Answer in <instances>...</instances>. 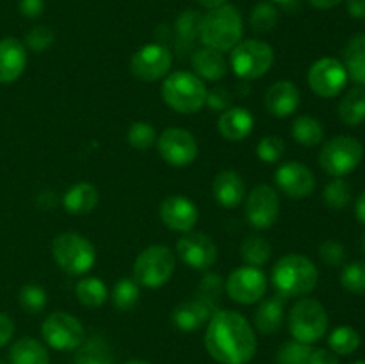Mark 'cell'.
I'll use <instances>...</instances> for the list:
<instances>
[{
    "mask_svg": "<svg viewBox=\"0 0 365 364\" xmlns=\"http://www.w3.org/2000/svg\"><path fill=\"white\" fill-rule=\"evenodd\" d=\"M52 256L57 266L68 275H84L93 268L96 252L93 243L77 232H63L52 243Z\"/></svg>",
    "mask_w": 365,
    "mask_h": 364,
    "instance_id": "5",
    "label": "cell"
},
{
    "mask_svg": "<svg viewBox=\"0 0 365 364\" xmlns=\"http://www.w3.org/2000/svg\"><path fill=\"white\" fill-rule=\"evenodd\" d=\"M125 364H150L148 360H141V359H132V360H128V363H125Z\"/></svg>",
    "mask_w": 365,
    "mask_h": 364,
    "instance_id": "55",
    "label": "cell"
},
{
    "mask_svg": "<svg viewBox=\"0 0 365 364\" xmlns=\"http://www.w3.org/2000/svg\"><path fill=\"white\" fill-rule=\"evenodd\" d=\"M45 11V0H20V13L27 18H38Z\"/></svg>",
    "mask_w": 365,
    "mask_h": 364,
    "instance_id": "48",
    "label": "cell"
},
{
    "mask_svg": "<svg viewBox=\"0 0 365 364\" xmlns=\"http://www.w3.org/2000/svg\"><path fill=\"white\" fill-rule=\"evenodd\" d=\"M323 200L330 209L341 211L351 202V186L344 178H334L324 186Z\"/></svg>",
    "mask_w": 365,
    "mask_h": 364,
    "instance_id": "38",
    "label": "cell"
},
{
    "mask_svg": "<svg viewBox=\"0 0 365 364\" xmlns=\"http://www.w3.org/2000/svg\"><path fill=\"white\" fill-rule=\"evenodd\" d=\"M280 214V196L269 184H259L246 198V220L257 231L273 227Z\"/></svg>",
    "mask_w": 365,
    "mask_h": 364,
    "instance_id": "14",
    "label": "cell"
},
{
    "mask_svg": "<svg viewBox=\"0 0 365 364\" xmlns=\"http://www.w3.org/2000/svg\"><path fill=\"white\" fill-rule=\"evenodd\" d=\"M319 280V271L309 257L302 253H287L271 270V282L284 298H296L312 291Z\"/></svg>",
    "mask_w": 365,
    "mask_h": 364,
    "instance_id": "2",
    "label": "cell"
},
{
    "mask_svg": "<svg viewBox=\"0 0 365 364\" xmlns=\"http://www.w3.org/2000/svg\"><path fill=\"white\" fill-rule=\"evenodd\" d=\"M310 4H312L316 9H331V7L339 6V4H342L344 0H309Z\"/></svg>",
    "mask_w": 365,
    "mask_h": 364,
    "instance_id": "53",
    "label": "cell"
},
{
    "mask_svg": "<svg viewBox=\"0 0 365 364\" xmlns=\"http://www.w3.org/2000/svg\"><path fill=\"white\" fill-rule=\"evenodd\" d=\"M113 305L120 313L134 309L135 303L139 302V284L135 278H120L113 288Z\"/></svg>",
    "mask_w": 365,
    "mask_h": 364,
    "instance_id": "36",
    "label": "cell"
},
{
    "mask_svg": "<svg viewBox=\"0 0 365 364\" xmlns=\"http://www.w3.org/2000/svg\"><path fill=\"white\" fill-rule=\"evenodd\" d=\"M360 343V334L353 327H348V325H342V327H337L328 338V345H330L331 352L339 353V355H351L359 350Z\"/></svg>",
    "mask_w": 365,
    "mask_h": 364,
    "instance_id": "35",
    "label": "cell"
},
{
    "mask_svg": "<svg viewBox=\"0 0 365 364\" xmlns=\"http://www.w3.org/2000/svg\"><path fill=\"white\" fill-rule=\"evenodd\" d=\"M257 156L264 163H278L285 156V143L280 136H266L257 145Z\"/></svg>",
    "mask_w": 365,
    "mask_h": 364,
    "instance_id": "44",
    "label": "cell"
},
{
    "mask_svg": "<svg viewBox=\"0 0 365 364\" xmlns=\"http://www.w3.org/2000/svg\"><path fill=\"white\" fill-rule=\"evenodd\" d=\"M159 153L171 166H187L198 156V143L189 131L180 127H170L157 138Z\"/></svg>",
    "mask_w": 365,
    "mask_h": 364,
    "instance_id": "15",
    "label": "cell"
},
{
    "mask_svg": "<svg viewBox=\"0 0 365 364\" xmlns=\"http://www.w3.org/2000/svg\"><path fill=\"white\" fill-rule=\"evenodd\" d=\"M274 182L289 198H307L316 188V177L307 164L298 161L284 163L274 173Z\"/></svg>",
    "mask_w": 365,
    "mask_h": 364,
    "instance_id": "17",
    "label": "cell"
},
{
    "mask_svg": "<svg viewBox=\"0 0 365 364\" xmlns=\"http://www.w3.org/2000/svg\"><path fill=\"white\" fill-rule=\"evenodd\" d=\"M11 364H50L48 350L34 338H21L11 346Z\"/></svg>",
    "mask_w": 365,
    "mask_h": 364,
    "instance_id": "27",
    "label": "cell"
},
{
    "mask_svg": "<svg viewBox=\"0 0 365 364\" xmlns=\"http://www.w3.org/2000/svg\"><path fill=\"white\" fill-rule=\"evenodd\" d=\"M127 141L138 150H148L157 143V132L148 121H134L127 131Z\"/></svg>",
    "mask_w": 365,
    "mask_h": 364,
    "instance_id": "43",
    "label": "cell"
},
{
    "mask_svg": "<svg viewBox=\"0 0 365 364\" xmlns=\"http://www.w3.org/2000/svg\"><path fill=\"white\" fill-rule=\"evenodd\" d=\"M177 259L173 250L164 245H152L143 250L134 263V278L139 285L157 289L173 275Z\"/></svg>",
    "mask_w": 365,
    "mask_h": 364,
    "instance_id": "9",
    "label": "cell"
},
{
    "mask_svg": "<svg viewBox=\"0 0 365 364\" xmlns=\"http://www.w3.org/2000/svg\"><path fill=\"white\" fill-rule=\"evenodd\" d=\"M196 2L200 4L202 7H205V9H216V7L223 6V4H227V0H196Z\"/></svg>",
    "mask_w": 365,
    "mask_h": 364,
    "instance_id": "54",
    "label": "cell"
},
{
    "mask_svg": "<svg viewBox=\"0 0 365 364\" xmlns=\"http://www.w3.org/2000/svg\"><path fill=\"white\" fill-rule=\"evenodd\" d=\"M312 352L314 350L310 345L292 339L278 348L277 364H309Z\"/></svg>",
    "mask_w": 365,
    "mask_h": 364,
    "instance_id": "39",
    "label": "cell"
},
{
    "mask_svg": "<svg viewBox=\"0 0 365 364\" xmlns=\"http://www.w3.org/2000/svg\"><path fill=\"white\" fill-rule=\"evenodd\" d=\"M360 248H362V252L365 253V232L362 234V239H360Z\"/></svg>",
    "mask_w": 365,
    "mask_h": 364,
    "instance_id": "56",
    "label": "cell"
},
{
    "mask_svg": "<svg viewBox=\"0 0 365 364\" xmlns=\"http://www.w3.org/2000/svg\"><path fill=\"white\" fill-rule=\"evenodd\" d=\"M348 77L365 88V34H359L348 41L344 49V63Z\"/></svg>",
    "mask_w": 365,
    "mask_h": 364,
    "instance_id": "29",
    "label": "cell"
},
{
    "mask_svg": "<svg viewBox=\"0 0 365 364\" xmlns=\"http://www.w3.org/2000/svg\"><path fill=\"white\" fill-rule=\"evenodd\" d=\"M27 66L25 45L16 38L0 39V82L11 84L24 74Z\"/></svg>",
    "mask_w": 365,
    "mask_h": 364,
    "instance_id": "20",
    "label": "cell"
},
{
    "mask_svg": "<svg viewBox=\"0 0 365 364\" xmlns=\"http://www.w3.org/2000/svg\"><path fill=\"white\" fill-rule=\"evenodd\" d=\"M177 253L185 266L200 271L209 270L217 261L216 243L203 232H187L178 239Z\"/></svg>",
    "mask_w": 365,
    "mask_h": 364,
    "instance_id": "16",
    "label": "cell"
},
{
    "mask_svg": "<svg viewBox=\"0 0 365 364\" xmlns=\"http://www.w3.org/2000/svg\"><path fill=\"white\" fill-rule=\"evenodd\" d=\"M163 100L180 114L200 113L207 106L205 82L191 71H173L163 82Z\"/></svg>",
    "mask_w": 365,
    "mask_h": 364,
    "instance_id": "4",
    "label": "cell"
},
{
    "mask_svg": "<svg viewBox=\"0 0 365 364\" xmlns=\"http://www.w3.org/2000/svg\"><path fill=\"white\" fill-rule=\"evenodd\" d=\"M242 259L248 263V266H264L271 257V245L267 239L260 234L246 236L241 245Z\"/></svg>",
    "mask_w": 365,
    "mask_h": 364,
    "instance_id": "33",
    "label": "cell"
},
{
    "mask_svg": "<svg viewBox=\"0 0 365 364\" xmlns=\"http://www.w3.org/2000/svg\"><path fill=\"white\" fill-rule=\"evenodd\" d=\"M212 195L220 206L234 209L245 200L246 184L245 178L234 170H223L214 177Z\"/></svg>",
    "mask_w": 365,
    "mask_h": 364,
    "instance_id": "21",
    "label": "cell"
},
{
    "mask_svg": "<svg viewBox=\"0 0 365 364\" xmlns=\"http://www.w3.org/2000/svg\"><path fill=\"white\" fill-rule=\"evenodd\" d=\"M200 24H202V14L196 11H184L180 16L177 18L175 24V32H177L178 49H189L200 34Z\"/></svg>",
    "mask_w": 365,
    "mask_h": 364,
    "instance_id": "34",
    "label": "cell"
},
{
    "mask_svg": "<svg viewBox=\"0 0 365 364\" xmlns=\"http://www.w3.org/2000/svg\"><path fill=\"white\" fill-rule=\"evenodd\" d=\"M341 284L353 295H365V261H355L342 268Z\"/></svg>",
    "mask_w": 365,
    "mask_h": 364,
    "instance_id": "41",
    "label": "cell"
},
{
    "mask_svg": "<svg viewBox=\"0 0 365 364\" xmlns=\"http://www.w3.org/2000/svg\"><path fill=\"white\" fill-rule=\"evenodd\" d=\"M205 348L220 364H248L257 352L255 332L237 310L217 309L207 323Z\"/></svg>",
    "mask_w": 365,
    "mask_h": 364,
    "instance_id": "1",
    "label": "cell"
},
{
    "mask_svg": "<svg viewBox=\"0 0 365 364\" xmlns=\"http://www.w3.org/2000/svg\"><path fill=\"white\" fill-rule=\"evenodd\" d=\"M0 364H4V363H2V360H0Z\"/></svg>",
    "mask_w": 365,
    "mask_h": 364,
    "instance_id": "59",
    "label": "cell"
},
{
    "mask_svg": "<svg viewBox=\"0 0 365 364\" xmlns=\"http://www.w3.org/2000/svg\"><path fill=\"white\" fill-rule=\"evenodd\" d=\"M173 56L170 49L160 43H150L139 49L130 59V71L143 82L160 81L170 71Z\"/></svg>",
    "mask_w": 365,
    "mask_h": 364,
    "instance_id": "13",
    "label": "cell"
},
{
    "mask_svg": "<svg viewBox=\"0 0 365 364\" xmlns=\"http://www.w3.org/2000/svg\"><path fill=\"white\" fill-rule=\"evenodd\" d=\"M348 13L356 20H365V0H348Z\"/></svg>",
    "mask_w": 365,
    "mask_h": 364,
    "instance_id": "51",
    "label": "cell"
},
{
    "mask_svg": "<svg viewBox=\"0 0 365 364\" xmlns=\"http://www.w3.org/2000/svg\"><path fill=\"white\" fill-rule=\"evenodd\" d=\"M207 103L216 111H227L232 103V95L228 89L214 88L207 93Z\"/></svg>",
    "mask_w": 365,
    "mask_h": 364,
    "instance_id": "47",
    "label": "cell"
},
{
    "mask_svg": "<svg viewBox=\"0 0 365 364\" xmlns=\"http://www.w3.org/2000/svg\"><path fill=\"white\" fill-rule=\"evenodd\" d=\"M41 335L48 346L61 352H68V350H77L84 343L86 332L73 314L56 310L43 321Z\"/></svg>",
    "mask_w": 365,
    "mask_h": 364,
    "instance_id": "10",
    "label": "cell"
},
{
    "mask_svg": "<svg viewBox=\"0 0 365 364\" xmlns=\"http://www.w3.org/2000/svg\"><path fill=\"white\" fill-rule=\"evenodd\" d=\"M223 278L220 277L217 273H207L205 277L202 278L198 285V295L196 298L202 300L203 303L210 307V309L216 313L220 309V300H221V293H223Z\"/></svg>",
    "mask_w": 365,
    "mask_h": 364,
    "instance_id": "40",
    "label": "cell"
},
{
    "mask_svg": "<svg viewBox=\"0 0 365 364\" xmlns=\"http://www.w3.org/2000/svg\"><path fill=\"white\" fill-rule=\"evenodd\" d=\"M264 106L274 118H287L299 107V89L292 81H278L266 91Z\"/></svg>",
    "mask_w": 365,
    "mask_h": 364,
    "instance_id": "19",
    "label": "cell"
},
{
    "mask_svg": "<svg viewBox=\"0 0 365 364\" xmlns=\"http://www.w3.org/2000/svg\"><path fill=\"white\" fill-rule=\"evenodd\" d=\"M253 125H255L253 114L246 107H228L227 111L221 113L220 120H217L220 134L232 143L248 138L253 131Z\"/></svg>",
    "mask_w": 365,
    "mask_h": 364,
    "instance_id": "22",
    "label": "cell"
},
{
    "mask_svg": "<svg viewBox=\"0 0 365 364\" xmlns=\"http://www.w3.org/2000/svg\"><path fill=\"white\" fill-rule=\"evenodd\" d=\"M355 214L359 218L360 223L365 225V191L360 193V196L355 202Z\"/></svg>",
    "mask_w": 365,
    "mask_h": 364,
    "instance_id": "52",
    "label": "cell"
},
{
    "mask_svg": "<svg viewBox=\"0 0 365 364\" xmlns=\"http://www.w3.org/2000/svg\"><path fill=\"white\" fill-rule=\"evenodd\" d=\"M75 364H114L109 345L100 338H91L78 346Z\"/></svg>",
    "mask_w": 365,
    "mask_h": 364,
    "instance_id": "32",
    "label": "cell"
},
{
    "mask_svg": "<svg viewBox=\"0 0 365 364\" xmlns=\"http://www.w3.org/2000/svg\"><path fill=\"white\" fill-rule=\"evenodd\" d=\"M53 39H56V34H53V31L48 25H36L25 36V45L32 52H43V50H46L52 45Z\"/></svg>",
    "mask_w": 365,
    "mask_h": 364,
    "instance_id": "45",
    "label": "cell"
},
{
    "mask_svg": "<svg viewBox=\"0 0 365 364\" xmlns=\"http://www.w3.org/2000/svg\"><path fill=\"white\" fill-rule=\"evenodd\" d=\"M14 334V323L6 313H0V348L11 341Z\"/></svg>",
    "mask_w": 365,
    "mask_h": 364,
    "instance_id": "49",
    "label": "cell"
},
{
    "mask_svg": "<svg viewBox=\"0 0 365 364\" xmlns=\"http://www.w3.org/2000/svg\"><path fill=\"white\" fill-rule=\"evenodd\" d=\"M319 257L328 266H341L346 259V250L339 241H324L319 246Z\"/></svg>",
    "mask_w": 365,
    "mask_h": 364,
    "instance_id": "46",
    "label": "cell"
},
{
    "mask_svg": "<svg viewBox=\"0 0 365 364\" xmlns=\"http://www.w3.org/2000/svg\"><path fill=\"white\" fill-rule=\"evenodd\" d=\"M278 24V9L274 7L273 2H259L250 13V25L255 32L264 34V32H269L277 27Z\"/></svg>",
    "mask_w": 365,
    "mask_h": 364,
    "instance_id": "37",
    "label": "cell"
},
{
    "mask_svg": "<svg viewBox=\"0 0 365 364\" xmlns=\"http://www.w3.org/2000/svg\"><path fill=\"white\" fill-rule=\"evenodd\" d=\"M18 302L25 313L38 314L46 307V291L38 284H25L18 293Z\"/></svg>",
    "mask_w": 365,
    "mask_h": 364,
    "instance_id": "42",
    "label": "cell"
},
{
    "mask_svg": "<svg viewBox=\"0 0 365 364\" xmlns=\"http://www.w3.org/2000/svg\"><path fill=\"white\" fill-rule=\"evenodd\" d=\"M191 66L195 70V75H198L202 81H212L217 82L227 75L228 64L225 59L223 52L220 50L209 49V46H203V49L196 50L191 56Z\"/></svg>",
    "mask_w": 365,
    "mask_h": 364,
    "instance_id": "24",
    "label": "cell"
},
{
    "mask_svg": "<svg viewBox=\"0 0 365 364\" xmlns=\"http://www.w3.org/2000/svg\"><path fill=\"white\" fill-rule=\"evenodd\" d=\"M63 206L66 213L75 216L89 214L98 206V189L89 182H77L64 193Z\"/></svg>",
    "mask_w": 365,
    "mask_h": 364,
    "instance_id": "25",
    "label": "cell"
},
{
    "mask_svg": "<svg viewBox=\"0 0 365 364\" xmlns=\"http://www.w3.org/2000/svg\"><path fill=\"white\" fill-rule=\"evenodd\" d=\"M230 66L239 79L253 81L271 70L274 63V50L262 39H245L230 50Z\"/></svg>",
    "mask_w": 365,
    "mask_h": 364,
    "instance_id": "7",
    "label": "cell"
},
{
    "mask_svg": "<svg viewBox=\"0 0 365 364\" xmlns=\"http://www.w3.org/2000/svg\"><path fill=\"white\" fill-rule=\"evenodd\" d=\"M212 314L214 310L207 303H203L200 298H192L175 307L171 313V321L178 330L192 332L209 323Z\"/></svg>",
    "mask_w": 365,
    "mask_h": 364,
    "instance_id": "23",
    "label": "cell"
},
{
    "mask_svg": "<svg viewBox=\"0 0 365 364\" xmlns=\"http://www.w3.org/2000/svg\"><path fill=\"white\" fill-rule=\"evenodd\" d=\"M291 134L296 143L303 146H316L323 141L324 138V128L321 121L314 116H298L292 121Z\"/></svg>",
    "mask_w": 365,
    "mask_h": 364,
    "instance_id": "30",
    "label": "cell"
},
{
    "mask_svg": "<svg viewBox=\"0 0 365 364\" xmlns=\"http://www.w3.org/2000/svg\"><path fill=\"white\" fill-rule=\"evenodd\" d=\"M160 220L168 228L177 232H191L198 221V207L182 195H171L160 203Z\"/></svg>",
    "mask_w": 365,
    "mask_h": 364,
    "instance_id": "18",
    "label": "cell"
},
{
    "mask_svg": "<svg viewBox=\"0 0 365 364\" xmlns=\"http://www.w3.org/2000/svg\"><path fill=\"white\" fill-rule=\"evenodd\" d=\"M75 295H77L78 302L82 305L89 307V309H96V307H102L103 303L109 298V289L103 284L102 278L89 277L82 278L81 282L75 288Z\"/></svg>",
    "mask_w": 365,
    "mask_h": 364,
    "instance_id": "31",
    "label": "cell"
},
{
    "mask_svg": "<svg viewBox=\"0 0 365 364\" xmlns=\"http://www.w3.org/2000/svg\"><path fill=\"white\" fill-rule=\"evenodd\" d=\"M309 364H341L339 363L337 353H334L331 350H314L312 355H310Z\"/></svg>",
    "mask_w": 365,
    "mask_h": 364,
    "instance_id": "50",
    "label": "cell"
},
{
    "mask_svg": "<svg viewBox=\"0 0 365 364\" xmlns=\"http://www.w3.org/2000/svg\"><path fill=\"white\" fill-rule=\"evenodd\" d=\"M364 159V146L353 136H335L319 152V164L328 175L341 178L353 173Z\"/></svg>",
    "mask_w": 365,
    "mask_h": 364,
    "instance_id": "8",
    "label": "cell"
},
{
    "mask_svg": "<svg viewBox=\"0 0 365 364\" xmlns=\"http://www.w3.org/2000/svg\"><path fill=\"white\" fill-rule=\"evenodd\" d=\"M271 2H277V4H291L294 0H271Z\"/></svg>",
    "mask_w": 365,
    "mask_h": 364,
    "instance_id": "57",
    "label": "cell"
},
{
    "mask_svg": "<svg viewBox=\"0 0 365 364\" xmlns=\"http://www.w3.org/2000/svg\"><path fill=\"white\" fill-rule=\"evenodd\" d=\"M339 118L348 127H356L365 121V88L355 86L339 102Z\"/></svg>",
    "mask_w": 365,
    "mask_h": 364,
    "instance_id": "28",
    "label": "cell"
},
{
    "mask_svg": "<svg viewBox=\"0 0 365 364\" xmlns=\"http://www.w3.org/2000/svg\"><path fill=\"white\" fill-rule=\"evenodd\" d=\"M289 330L299 343L314 345L324 338L328 330V313L321 302L302 298L289 310Z\"/></svg>",
    "mask_w": 365,
    "mask_h": 364,
    "instance_id": "6",
    "label": "cell"
},
{
    "mask_svg": "<svg viewBox=\"0 0 365 364\" xmlns=\"http://www.w3.org/2000/svg\"><path fill=\"white\" fill-rule=\"evenodd\" d=\"M355 364H365V360H359V363H355Z\"/></svg>",
    "mask_w": 365,
    "mask_h": 364,
    "instance_id": "58",
    "label": "cell"
},
{
    "mask_svg": "<svg viewBox=\"0 0 365 364\" xmlns=\"http://www.w3.org/2000/svg\"><path fill=\"white\" fill-rule=\"evenodd\" d=\"M225 289H227L230 300L242 303V305H252L266 296L267 277L260 268L246 264L228 275Z\"/></svg>",
    "mask_w": 365,
    "mask_h": 364,
    "instance_id": "11",
    "label": "cell"
},
{
    "mask_svg": "<svg viewBox=\"0 0 365 364\" xmlns=\"http://www.w3.org/2000/svg\"><path fill=\"white\" fill-rule=\"evenodd\" d=\"M309 86L321 98H334L344 91L348 84V71L342 61L335 57H323L309 70Z\"/></svg>",
    "mask_w": 365,
    "mask_h": 364,
    "instance_id": "12",
    "label": "cell"
},
{
    "mask_svg": "<svg viewBox=\"0 0 365 364\" xmlns=\"http://www.w3.org/2000/svg\"><path fill=\"white\" fill-rule=\"evenodd\" d=\"M285 300L284 296H269L259 305L255 313V327L260 334H274L284 325L285 316Z\"/></svg>",
    "mask_w": 365,
    "mask_h": 364,
    "instance_id": "26",
    "label": "cell"
},
{
    "mask_svg": "<svg viewBox=\"0 0 365 364\" xmlns=\"http://www.w3.org/2000/svg\"><path fill=\"white\" fill-rule=\"evenodd\" d=\"M242 31L245 25H242L241 13L234 6L223 4L202 16L198 38L209 49L227 52L241 41Z\"/></svg>",
    "mask_w": 365,
    "mask_h": 364,
    "instance_id": "3",
    "label": "cell"
}]
</instances>
